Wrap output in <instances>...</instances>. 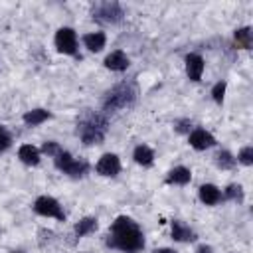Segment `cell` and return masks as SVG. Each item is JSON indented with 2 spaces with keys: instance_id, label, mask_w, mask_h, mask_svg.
Wrapping results in <instances>:
<instances>
[{
  "instance_id": "1",
  "label": "cell",
  "mask_w": 253,
  "mask_h": 253,
  "mask_svg": "<svg viewBox=\"0 0 253 253\" xmlns=\"http://www.w3.org/2000/svg\"><path fill=\"white\" fill-rule=\"evenodd\" d=\"M107 245L123 253H140L144 249V233L132 217L119 215L109 227Z\"/></svg>"
},
{
  "instance_id": "2",
  "label": "cell",
  "mask_w": 253,
  "mask_h": 253,
  "mask_svg": "<svg viewBox=\"0 0 253 253\" xmlns=\"http://www.w3.org/2000/svg\"><path fill=\"white\" fill-rule=\"evenodd\" d=\"M107 128H109V121L101 113H95V111L87 109L77 119V136L81 138V142L85 146L101 144L105 140Z\"/></svg>"
},
{
  "instance_id": "3",
  "label": "cell",
  "mask_w": 253,
  "mask_h": 253,
  "mask_svg": "<svg viewBox=\"0 0 253 253\" xmlns=\"http://www.w3.org/2000/svg\"><path fill=\"white\" fill-rule=\"evenodd\" d=\"M138 97V89L134 81H123L117 83L113 89H109L105 93L103 99V111H119V109H126L130 105H134Z\"/></svg>"
},
{
  "instance_id": "4",
  "label": "cell",
  "mask_w": 253,
  "mask_h": 253,
  "mask_svg": "<svg viewBox=\"0 0 253 253\" xmlns=\"http://www.w3.org/2000/svg\"><path fill=\"white\" fill-rule=\"evenodd\" d=\"M125 16V10L119 2L107 0V2H97L91 8V18L103 24H119Z\"/></svg>"
},
{
  "instance_id": "5",
  "label": "cell",
  "mask_w": 253,
  "mask_h": 253,
  "mask_svg": "<svg viewBox=\"0 0 253 253\" xmlns=\"http://www.w3.org/2000/svg\"><path fill=\"white\" fill-rule=\"evenodd\" d=\"M53 164H55V168H57L59 172H63V174H67V176H71V178H81V176H85L87 170H89V164H87L85 160L73 158L67 150H61V152L53 158Z\"/></svg>"
},
{
  "instance_id": "6",
  "label": "cell",
  "mask_w": 253,
  "mask_h": 253,
  "mask_svg": "<svg viewBox=\"0 0 253 253\" xmlns=\"http://www.w3.org/2000/svg\"><path fill=\"white\" fill-rule=\"evenodd\" d=\"M34 211L43 217H55L57 221H65V211L59 206V202L51 196H40L34 202Z\"/></svg>"
},
{
  "instance_id": "7",
  "label": "cell",
  "mask_w": 253,
  "mask_h": 253,
  "mask_svg": "<svg viewBox=\"0 0 253 253\" xmlns=\"http://www.w3.org/2000/svg\"><path fill=\"white\" fill-rule=\"evenodd\" d=\"M53 42H55V47H57L59 53H63V55H75L77 57V34H75L73 28H67V26L59 28L55 32Z\"/></svg>"
},
{
  "instance_id": "8",
  "label": "cell",
  "mask_w": 253,
  "mask_h": 253,
  "mask_svg": "<svg viewBox=\"0 0 253 253\" xmlns=\"http://www.w3.org/2000/svg\"><path fill=\"white\" fill-rule=\"evenodd\" d=\"M95 170H97V174H101V176L113 178V176H117V174L121 172V160H119L117 154L107 152V154H103V156L97 160Z\"/></svg>"
},
{
  "instance_id": "9",
  "label": "cell",
  "mask_w": 253,
  "mask_h": 253,
  "mask_svg": "<svg viewBox=\"0 0 253 253\" xmlns=\"http://www.w3.org/2000/svg\"><path fill=\"white\" fill-rule=\"evenodd\" d=\"M188 142L192 148L196 150H206V148H211L215 144V138L211 132H208L206 128H194L190 134H188Z\"/></svg>"
},
{
  "instance_id": "10",
  "label": "cell",
  "mask_w": 253,
  "mask_h": 253,
  "mask_svg": "<svg viewBox=\"0 0 253 253\" xmlns=\"http://www.w3.org/2000/svg\"><path fill=\"white\" fill-rule=\"evenodd\" d=\"M103 65H105L107 69H111V71H126L128 65H130V59H128V55H126L123 49H115V51H111V53L105 57Z\"/></svg>"
},
{
  "instance_id": "11",
  "label": "cell",
  "mask_w": 253,
  "mask_h": 253,
  "mask_svg": "<svg viewBox=\"0 0 253 253\" xmlns=\"http://www.w3.org/2000/svg\"><path fill=\"white\" fill-rule=\"evenodd\" d=\"M204 73V57L200 53H188L186 55V75L190 81H200Z\"/></svg>"
},
{
  "instance_id": "12",
  "label": "cell",
  "mask_w": 253,
  "mask_h": 253,
  "mask_svg": "<svg viewBox=\"0 0 253 253\" xmlns=\"http://www.w3.org/2000/svg\"><path fill=\"white\" fill-rule=\"evenodd\" d=\"M170 235H172L174 241H184V243L196 239V231H194L190 225H186L184 221H180V219H174V221H172Z\"/></svg>"
},
{
  "instance_id": "13",
  "label": "cell",
  "mask_w": 253,
  "mask_h": 253,
  "mask_svg": "<svg viewBox=\"0 0 253 253\" xmlns=\"http://www.w3.org/2000/svg\"><path fill=\"white\" fill-rule=\"evenodd\" d=\"M190 180H192V172L186 166H176L166 176V184H174V186H186Z\"/></svg>"
},
{
  "instance_id": "14",
  "label": "cell",
  "mask_w": 253,
  "mask_h": 253,
  "mask_svg": "<svg viewBox=\"0 0 253 253\" xmlns=\"http://www.w3.org/2000/svg\"><path fill=\"white\" fill-rule=\"evenodd\" d=\"M105 43H107V36L103 32H91V34H85L83 36V45L89 51H93V53L101 51L105 47Z\"/></svg>"
},
{
  "instance_id": "15",
  "label": "cell",
  "mask_w": 253,
  "mask_h": 253,
  "mask_svg": "<svg viewBox=\"0 0 253 253\" xmlns=\"http://www.w3.org/2000/svg\"><path fill=\"white\" fill-rule=\"evenodd\" d=\"M200 200H202V204H206V206H215L219 200H221V192H219V188L217 186H213V184H204V186H200Z\"/></svg>"
},
{
  "instance_id": "16",
  "label": "cell",
  "mask_w": 253,
  "mask_h": 253,
  "mask_svg": "<svg viewBox=\"0 0 253 253\" xmlns=\"http://www.w3.org/2000/svg\"><path fill=\"white\" fill-rule=\"evenodd\" d=\"M47 119H51V113L47 109H32V111H26L22 121L28 125V126H38L42 123H45Z\"/></svg>"
},
{
  "instance_id": "17",
  "label": "cell",
  "mask_w": 253,
  "mask_h": 253,
  "mask_svg": "<svg viewBox=\"0 0 253 253\" xmlns=\"http://www.w3.org/2000/svg\"><path fill=\"white\" fill-rule=\"evenodd\" d=\"M40 150L36 148V146H32V144H22L20 148H18V158L24 162V164H28V166H38L40 164Z\"/></svg>"
},
{
  "instance_id": "18",
  "label": "cell",
  "mask_w": 253,
  "mask_h": 253,
  "mask_svg": "<svg viewBox=\"0 0 253 253\" xmlns=\"http://www.w3.org/2000/svg\"><path fill=\"white\" fill-rule=\"evenodd\" d=\"M132 158H134V162H136L138 166H152V162H154V152H152L150 146L138 144V146L134 148V152H132Z\"/></svg>"
},
{
  "instance_id": "19",
  "label": "cell",
  "mask_w": 253,
  "mask_h": 253,
  "mask_svg": "<svg viewBox=\"0 0 253 253\" xmlns=\"http://www.w3.org/2000/svg\"><path fill=\"white\" fill-rule=\"evenodd\" d=\"M97 219L95 217H91V215H87V217H81L77 223H75V227H73V231H75V235L77 237H85V235H89V233H93L95 229H97Z\"/></svg>"
},
{
  "instance_id": "20",
  "label": "cell",
  "mask_w": 253,
  "mask_h": 253,
  "mask_svg": "<svg viewBox=\"0 0 253 253\" xmlns=\"http://www.w3.org/2000/svg\"><path fill=\"white\" fill-rule=\"evenodd\" d=\"M233 40H235L237 47L249 49V47H251V43H253V38H251V28H249V26H245V28H239V30H235V34H233Z\"/></svg>"
},
{
  "instance_id": "21",
  "label": "cell",
  "mask_w": 253,
  "mask_h": 253,
  "mask_svg": "<svg viewBox=\"0 0 253 253\" xmlns=\"http://www.w3.org/2000/svg\"><path fill=\"white\" fill-rule=\"evenodd\" d=\"M235 162L237 160L233 158V154L229 150H221V152L215 154V166L221 168V170H231L235 166Z\"/></svg>"
},
{
  "instance_id": "22",
  "label": "cell",
  "mask_w": 253,
  "mask_h": 253,
  "mask_svg": "<svg viewBox=\"0 0 253 253\" xmlns=\"http://www.w3.org/2000/svg\"><path fill=\"white\" fill-rule=\"evenodd\" d=\"M227 200H233V202H243V188L239 184H229L225 188V194H223Z\"/></svg>"
},
{
  "instance_id": "23",
  "label": "cell",
  "mask_w": 253,
  "mask_h": 253,
  "mask_svg": "<svg viewBox=\"0 0 253 253\" xmlns=\"http://www.w3.org/2000/svg\"><path fill=\"white\" fill-rule=\"evenodd\" d=\"M61 150H63V148H61L59 142H55V140H45V142L42 144V148H40L42 154H47V156H53V158H55Z\"/></svg>"
},
{
  "instance_id": "24",
  "label": "cell",
  "mask_w": 253,
  "mask_h": 253,
  "mask_svg": "<svg viewBox=\"0 0 253 253\" xmlns=\"http://www.w3.org/2000/svg\"><path fill=\"white\" fill-rule=\"evenodd\" d=\"M225 89H227V83H225V81H219V83H215V85H213V89H211V97H213V101H215L217 105H221V103H223Z\"/></svg>"
},
{
  "instance_id": "25",
  "label": "cell",
  "mask_w": 253,
  "mask_h": 253,
  "mask_svg": "<svg viewBox=\"0 0 253 253\" xmlns=\"http://www.w3.org/2000/svg\"><path fill=\"white\" fill-rule=\"evenodd\" d=\"M237 162H241L243 166H251L253 164V146H243L237 154Z\"/></svg>"
},
{
  "instance_id": "26",
  "label": "cell",
  "mask_w": 253,
  "mask_h": 253,
  "mask_svg": "<svg viewBox=\"0 0 253 253\" xmlns=\"http://www.w3.org/2000/svg\"><path fill=\"white\" fill-rule=\"evenodd\" d=\"M10 144H12V136H10L8 128L4 125H0V154L6 152L10 148Z\"/></svg>"
},
{
  "instance_id": "27",
  "label": "cell",
  "mask_w": 253,
  "mask_h": 253,
  "mask_svg": "<svg viewBox=\"0 0 253 253\" xmlns=\"http://www.w3.org/2000/svg\"><path fill=\"white\" fill-rule=\"evenodd\" d=\"M174 128H176L178 132H190L192 123H190L188 119H182V121H176V123H174Z\"/></svg>"
},
{
  "instance_id": "28",
  "label": "cell",
  "mask_w": 253,
  "mask_h": 253,
  "mask_svg": "<svg viewBox=\"0 0 253 253\" xmlns=\"http://www.w3.org/2000/svg\"><path fill=\"white\" fill-rule=\"evenodd\" d=\"M196 253H213V249H211L210 245H206V243H202V245H198V249H196Z\"/></svg>"
},
{
  "instance_id": "29",
  "label": "cell",
  "mask_w": 253,
  "mask_h": 253,
  "mask_svg": "<svg viewBox=\"0 0 253 253\" xmlns=\"http://www.w3.org/2000/svg\"><path fill=\"white\" fill-rule=\"evenodd\" d=\"M154 253H176L174 249H170V247H160V249H156Z\"/></svg>"
},
{
  "instance_id": "30",
  "label": "cell",
  "mask_w": 253,
  "mask_h": 253,
  "mask_svg": "<svg viewBox=\"0 0 253 253\" xmlns=\"http://www.w3.org/2000/svg\"><path fill=\"white\" fill-rule=\"evenodd\" d=\"M10 253H22V251H10Z\"/></svg>"
}]
</instances>
